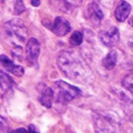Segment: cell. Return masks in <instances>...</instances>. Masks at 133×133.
<instances>
[{
	"mask_svg": "<svg viewBox=\"0 0 133 133\" xmlns=\"http://www.w3.org/2000/svg\"><path fill=\"white\" fill-rule=\"evenodd\" d=\"M57 64L61 71L71 79L84 82L91 76V71L87 63L72 50L61 51L57 57Z\"/></svg>",
	"mask_w": 133,
	"mask_h": 133,
	"instance_id": "obj_1",
	"label": "cell"
},
{
	"mask_svg": "<svg viewBox=\"0 0 133 133\" xmlns=\"http://www.w3.org/2000/svg\"><path fill=\"white\" fill-rule=\"evenodd\" d=\"M5 29L7 35L9 36L11 41L16 44V47H20V43L26 41L27 37V28L23 21L20 19H13L5 23Z\"/></svg>",
	"mask_w": 133,
	"mask_h": 133,
	"instance_id": "obj_2",
	"label": "cell"
},
{
	"mask_svg": "<svg viewBox=\"0 0 133 133\" xmlns=\"http://www.w3.org/2000/svg\"><path fill=\"white\" fill-rule=\"evenodd\" d=\"M55 87L57 90V102L58 103H69L72 99L77 98L81 95V90L74 85L69 84L63 81H57L55 82Z\"/></svg>",
	"mask_w": 133,
	"mask_h": 133,
	"instance_id": "obj_3",
	"label": "cell"
},
{
	"mask_svg": "<svg viewBox=\"0 0 133 133\" xmlns=\"http://www.w3.org/2000/svg\"><path fill=\"white\" fill-rule=\"evenodd\" d=\"M95 127L99 133H117L119 130V123L116 118L108 115H97L94 117Z\"/></svg>",
	"mask_w": 133,
	"mask_h": 133,
	"instance_id": "obj_4",
	"label": "cell"
},
{
	"mask_svg": "<svg viewBox=\"0 0 133 133\" xmlns=\"http://www.w3.org/2000/svg\"><path fill=\"white\" fill-rule=\"evenodd\" d=\"M99 39H101V41L103 42L104 46L113 47V46H116L120 40L119 30H118V28H116V27H110L109 29L101 32Z\"/></svg>",
	"mask_w": 133,
	"mask_h": 133,
	"instance_id": "obj_5",
	"label": "cell"
},
{
	"mask_svg": "<svg viewBox=\"0 0 133 133\" xmlns=\"http://www.w3.org/2000/svg\"><path fill=\"white\" fill-rule=\"evenodd\" d=\"M103 12H102L101 7L96 4V2H92L85 9V18L92 23V25H99L101 21L103 20Z\"/></svg>",
	"mask_w": 133,
	"mask_h": 133,
	"instance_id": "obj_6",
	"label": "cell"
},
{
	"mask_svg": "<svg viewBox=\"0 0 133 133\" xmlns=\"http://www.w3.org/2000/svg\"><path fill=\"white\" fill-rule=\"evenodd\" d=\"M40 50H41V47H40V42L36 39L32 37V39L28 40L27 42V47H26V57L29 61L30 63L34 64L35 62H37V58L40 55Z\"/></svg>",
	"mask_w": 133,
	"mask_h": 133,
	"instance_id": "obj_7",
	"label": "cell"
},
{
	"mask_svg": "<svg viewBox=\"0 0 133 133\" xmlns=\"http://www.w3.org/2000/svg\"><path fill=\"white\" fill-rule=\"evenodd\" d=\"M53 32L57 36H64V35H66L70 32V23H69V21L64 18L57 16L54 20V23H53Z\"/></svg>",
	"mask_w": 133,
	"mask_h": 133,
	"instance_id": "obj_8",
	"label": "cell"
},
{
	"mask_svg": "<svg viewBox=\"0 0 133 133\" xmlns=\"http://www.w3.org/2000/svg\"><path fill=\"white\" fill-rule=\"evenodd\" d=\"M0 64L4 66L6 70H8L11 74H14L15 76H22L23 72H25V69L22 68L21 65L14 64L12 62V60H9L6 55H0Z\"/></svg>",
	"mask_w": 133,
	"mask_h": 133,
	"instance_id": "obj_9",
	"label": "cell"
},
{
	"mask_svg": "<svg viewBox=\"0 0 133 133\" xmlns=\"http://www.w3.org/2000/svg\"><path fill=\"white\" fill-rule=\"evenodd\" d=\"M40 88H41L40 89V97H39L40 103L48 109L51 108L54 101V91L49 87H46V85H40Z\"/></svg>",
	"mask_w": 133,
	"mask_h": 133,
	"instance_id": "obj_10",
	"label": "cell"
},
{
	"mask_svg": "<svg viewBox=\"0 0 133 133\" xmlns=\"http://www.w3.org/2000/svg\"><path fill=\"white\" fill-rule=\"evenodd\" d=\"M130 13H131V5H130L127 1L122 0V1L118 4V6L116 7L115 16L119 22H123V21H125L127 18H129Z\"/></svg>",
	"mask_w": 133,
	"mask_h": 133,
	"instance_id": "obj_11",
	"label": "cell"
},
{
	"mask_svg": "<svg viewBox=\"0 0 133 133\" xmlns=\"http://www.w3.org/2000/svg\"><path fill=\"white\" fill-rule=\"evenodd\" d=\"M116 63H117V53H116V51H110V53L103 58L102 64H103V66L105 69L111 70V69L115 68Z\"/></svg>",
	"mask_w": 133,
	"mask_h": 133,
	"instance_id": "obj_12",
	"label": "cell"
},
{
	"mask_svg": "<svg viewBox=\"0 0 133 133\" xmlns=\"http://www.w3.org/2000/svg\"><path fill=\"white\" fill-rule=\"evenodd\" d=\"M13 87V81L9 77L7 74L5 72H0V88L4 91H8L11 90V88Z\"/></svg>",
	"mask_w": 133,
	"mask_h": 133,
	"instance_id": "obj_13",
	"label": "cell"
},
{
	"mask_svg": "<svg viewBox=\"0 0 133 133\" xmlns=\"http://www.w3.org/2000/svg\"><path fill=\"white\" fill-rule=\"evenodd\" d=\"M122 84L125 90H127L130 94L133 95V74H130V75L125 76Z\"/></svg>",
	"mask_w": 133,
	"mask_h": 133,
	"instance_id": "obj_14",
	"label": "cell"
},
{
	"mask_svg": "<svg viewBox=\"0 0 133 133\" xmlns=\"http://www.w3.org/2000/svg\"><path fill=\"white\" fill-rule=\"evenodd\" d=\"M13 13L15 15H19V14L23 13L26 11V7L25 4H23L22 0H14V7H13Z\"/></svg>",
	"mask_w": 133,
	"mask_h": 133,
	"instance_id": "obj_15",
	"label": "cell"
},
{
	"mask_svg": "<svg viewBox=\"0 0 133 133\" xmlns=\"http://www.w3.org/2000/svg\"><path fill=\"white\" fill-rule=\"evenodd\" d=\"M83 41V34L81 32H74L70 37V43L72 46H79Z\"/></svg>",
	"mask_w": 133,
	"mask_h": 133,
	"instance_id": "obj_16",
	"label": "cell"
},
{
	"mask_svg": "<svg viewBox=\"0 0 133 133\" xmlns=\"http://www.w3.org/2000/svg\"><path fill=\"white\" fill-rule=\"evenodd\" d=\"M8 130H9V125L7 119L0 116V133H8Z\"/></svg>",
	"mask_w": 133,
	"mask_h": 133,
	"instance_id": "obj_17",
	"label": "cell"
},
{
	"mask_svg": "<svg viewBox=\"0 0 133 133\" xmlns=\"http://www.w3.org/2000/svg\"><path fill=\"white\" fill-rule=\"evenodd\" d=\"M13 55L15 58L21 60V55H22V53H21V47H16L15 49H13Z\"/></svg>",
	"mask_w": 133,
	"mask_h": 133,
	"instance_id": "obj_18",
	"label": "cell"
},
{
	"mask_svg": "<svg viewBox=\"0 0 133 133\" xmlns=\"http://www.w3.org/2000/svg\"><path fill=\"white\" fill-rule=\"evenodd\" d=\"M9 133H28V130H26V129H16V130H14V131H12V132H9Z\"/></svg>",
	"mask_w": 133,
	"mask_h": 133,
	"instance_id": "obj_19",
	"label": "cell"
},
{
	"mask_svg": "<svg viewBox=\"0 0 133 133\" xmlns=\"http://www.w3.org/2000/svg\"><path fill=\"white\" fill-rule=\"evenodd\" d=\"M30 4H32V6H34V7H39L40 4H41V1H40V0H32Z\"/></svg>",
	"mask_w": 133,
	"mask_h": 133,
	"instance_id": "obj_20",
	"label": "cell"
},
{
	"mask_svg": "<svg viewBox=\"0 0 133 133\" xmlns=\"http://www.w3.org/2000/svg\"><path fill=\"white\" fill-rule=\"evenodd\" d=\"M28 133H39V132H37L36 130H35V127L33 126V125H30L29 129H28Z\"/></svg>",
	"mask_w": 133,
	"mask_h": 133,
	"instance_id": "obj_21",
	"label": "cell"
},
{
	"mask_svg": "<svg viewBox=\"0 0 133 133\" xmlns=\"http://www.w3.org/2000/svg\"><path fill=\"white\" fill-rule=\"evenodd\" d=\"M129 46H130V48L133 50V37H131V39L129 40Z\"/></svg>",
	"mask_w": 133,
	"mask_h": 133,
	"instance_id": "obj_22",
	"label": "cell"
},
{
	"mask_svg": "<svg viewBox=\"0 0 133 133\" xmlns=\"http://www.w3.org/2000/svg\"><path fill=\"white\" fill-rule=\"evenodd\" d=\"M130 25H131V26H133V18L131 19V20H130Z\"/></svg>",
	"mask_w": 133,
	"mask_h": 133,
	"instance_id": "obj_23",
	"label": "cell"
}]
</instances>
